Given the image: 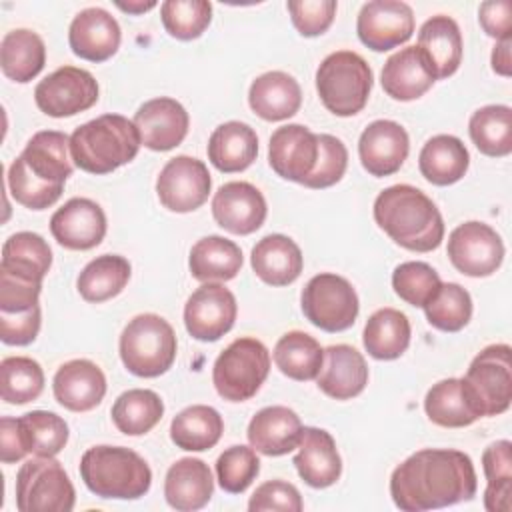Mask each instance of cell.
<instances>
[{
  "label": "cell",
  "mask_w": 512,
  "mask_h": 512,
  "mask_svg": "<svg viewBox=\"0 0 512 512\" xmlns=\"http://www.w3.org/2000/svg\"><path fill=\"white\" fill-rule=\"evenodd\" d=\"M478 488L472 458L452 448H424L398 464L390 496L404 512L454 506L474 498Z\"/></svg>",
  "instance_id": "obj_1"
},
{
  "label": "cell",
  "mask_w": 512,
  "mask_h": 512,
  "mask_svg": "<svg viewBox=\"0 0 512 512\" xmlns=\"http://www.w3.org/2000/svg\"><path fill=\"white\" fill-rule=\"evenodd\" d=\"M70 174V138L58 130H40L10 164L6 184L18 204L44 210L58 202Z\"/></svg>",
  "instance_id": "obj_2"
},
{
  "label": "cell",
  "mask_w": 512,
  "mask_h": 512,
  "mask_svg": "<svg viewBox=\"0 0 512 512\" xmlns=\"http://www.w3.org/2000/svg\"><path fill=\"white\" fill-rule=\"evenodd\" d=\"M376 224L402 248L432 252L442 244L444 220L436 204L416 186L394 184L374 200Z\"/></svg>",
  "instance_id": "obj_3"
},
{
  "label": "cell",
  "mask_w": 512,
  "mask_h": 512,
  "mask_svg": "<svg viewBox=\"0 0 512 512\" xmlns=\"http://www.w3.org/2000/svg\"><path fill=\"white\" fill-rule=\"evenodd\" d=\"M140 134L132 120L122 114H102L70 136L74 164L90 174H108L136 158Z\"/></svg>",
  "instance_id": "obj_4"
},
{
  "label": "cell",
  "mask_w": 512,
  "mask_h": 512,
  "mask_svg": "<svg viewBox=\"0 0 512 512\" xmlns=\"http://www.w3.org/2000/svg\"><path fill=\"white\" fill-rule=\"evenodd\" d=\"M80 478L100 498L136 500L152 484L148 462L126 446H92L80 458Z\"/></svg>",
  "instance_id": "obj_5"
},
{
  "label": "cell",
  "mask_w": 512,
  "mask_h": 512,
  "mask_svg": "<svg viewBox=\"0 0 512 512\" xmlns=\"http://www.w3.org/2000/svg\"><path fill=\"white\" fill-rule=\"evenodd\" d=\"M372 84V68L352 50L328 54L316 70L318 96L324 108L336 116L358 114L368 102Z\"/></svg>",
  "instance_id": "obj_6"
},
{
  "label": "cell",
  "mask_w": 512,
  "mask_h": 512,
  "mask_svg": "<svg viewBox=\"0 0 512 512\" xmlns=\"http://www.w3.org/2000/svg\"><path fill=\"white\" fill-rule=\"evenodd\" d=\"M174 328L158 314L134 316L120 334V358L128 372L140 378H156L176 360Z\"/></svg>",
  "instance_id": "obj_7"
},
{
  "label": "cell",
  "mask_w": 512,
  "mask_h": 512,
  "mask_svg": "<svg viewBox=\"0 0 512 512\" xmlns=\"http://www.w3.org/2000/svg\"><path fill=\"white\" fill-rule=\"evenodd\" d=\"M270 372L268 348L252 338L242 336L230 342L216 358L212 382L216 392L228 402H244L256 396Z\"/></svg>",
  "instance_id": "obj_8"
},
{
  "label": "cell",
  "mask_w": 512,
  "mask_h": 512,
  "mask_svg": "<svg viewBox=\"0 0 512 512\" xmlns=\"http://www.w3.org/2000/svg\"><path fill=\"white\" fill-rule=\"evenodd\" d=\"M74 486L54 456L26 460L16 474V508L20 512H70Z\"/></svg>",
  "instance_id": "obj_9"
},
{
  "label": "cell",
  "mask_w": 512,
  "mask_h": 512,
  "mask_svg": "<svg viewBox=\"0 0 512 512\" xmlns=\"http://www.w3.org/2000/svg\"><path fill=\"white\" fill-rule=\"evenodd\" d=\"M300 304L306 320L324 332L348 330L360 310L358 294L352 284L332 272L312 276L302 290Z\"/></svg>",
  "instance_id": "obj_10"
},
{
  "label": "cell",
  "mask_w": 512,
  "mask_h": 512,
  "mask_svg": "<svg viewBox=\"0 0 512 512\" xmlns=\"http://www.w3.org/2000/svg\"><path fill=\"white\" fill-rule=\"evenodd\" d=\"M508 344L486 346L462 378L480 416H498L512 402V362Z\"/></svg>",
  "instance_id": "obj_11"
},
{
  "label": "cell",
  "mask_w": 512,
  "mask_h": 512,
  "mask_svg": "<svg viewBox=\"0 0 512 512\" xmlns=\"http://www.w3.org/2000/svg\"><path fill=\"white\" fill-rule=\"evenodd\" d=\"M34 100L46 116H74L98 102V82L84 68L62 66L36 84Z\"/></svg>",
  "instance_id": "obj_12"
},
{
  "label": "cell",
  "mask_w": 512,
  "mask_h": 512,
  "mask_svg": "<svg viewBox=\"0 0 512 512\" xmlns=\"http://www.w3.org/2000/svg\"><path fill=\"white\" fill-rule=\"evenodd\" d=\"M448 258L458 272L472 278H484L500 268L504 260V244L492 226L470 220L450 232Z\"/></svg>",
  "instance_id": "obj_13"
},
{
  "label": "cell",
  "mask_w": 512,
  "mask_h": 512,
  "mask_svg": "<svg viewBox=\"0 0 512 512\" xmlns=\"http://www.w3.org/2000/svg\"><path fill=\"white\" fill-rule=\"evenodd\" d=\"M210 188L212 178L206 164L184 154L168 160L156 178L160 204L180 214L200 208L208 200Z\"/></svg>",
  "instance_id": "obj_14"
},
{
  "label": "cell",
  "mask_w": 512,
  "mask_h": 512,
  "mask_svg": "<svg viewBox=\"0 0 512 512\" xmlns=\"http://www.w3.org/2000/svg\"><path fill=\"white\" fill-rule=\"evenodd\" d=\"M238 314L234 294L224 284L204 282L196 288L184 306V326L188 334L200 342L220 340Z\"/></svg>",
  "instance_id": "obj_15"
},
{
  "label": "cell",
  "mask_w": 512,
  "mask_h": 512,
  "mask_svg": "<svg viewBox=\"0 0 512 512\" xmlns=\"http://www.w3.org/2000/svg\"><path fill=\"white\" fill-rule=\"evenodd\" d=\"M356 32L360 42L370 50H392L410 40L414 32V12L400 0L366 2L358 12Z\"/></svg>",
  "instance_id": "obj_16"
},
{
  "label": "cell",
  "mask_w": 512,
  "mask_h": 512,
  "mask_svg": "<svg viewBox=\"0 0 512 512\" xmlns=\"http://www.w3.org/2000/svg\"><path fill=\"white\" fill-rule=\"evenodd\" d=\"M318 152V134L302 124H286L270 136L268 162L280 178L304 184L316 166Z\"/></svg>",
  "instance_id": "obj_17"
},
{
  "label": "cell",
  "mask_w": 512,
  "mask_h": 512,
  "mask_svg": "<svg viewBox=\"0 0 512 512\" xmlns=\"http://www.w3.org/2000/svg\"><path fill=\"white\" fill-rule=\"evenodd\" d=\"M132 122L138 128L142 144L154 152H166L182 144L190 126L186 108L168 96L144 102Z\"/></svg>",
  "instance_id": "obj_18"
},
{
  "label": "cell",
  "mask_w": 512,
  "mask_h": 512,
  "mask_svg": "<svg viewBox=\"0 0 512 512\" xmlns=\"http://www.w3.org/2000/svg\"><path fill=\"white\" fill-rule=\"evenodd\" d=\"M266 200L250 182H226L212 198V216L216 224L232 234H252L266 220Z\"/></svg>",
  "instance_id": "obj_19"
},
{
  "label": "cell",
  "mask_w": 512,
  "mask_h": 512,
  "mask_svg": "<svg viewBox=\"0 0 512 512\" xmlns=\"http://www.w3.org/2000/svg\"><path fill=\"white\" fill-rule=\"evenodd\" d=\"M50 232L68 250H90L106 236V214L90 198H70L52 214Z\"/></svg>",
  "instance_id": "obj_20"
},
{
  "label": "cell",
  "mask_w": 512,
  "mask_h": 512,
  "mask_svg": "<svg viewBox=\"0 0 512 512\" xmlns=\"http://www.w3.org/2000/svg\"><path fill=\"white\" fill-rule=\"evenodd\" d=\"M410 150L408 132L394 120L370 122L358 140V156L364 170L376 178L400 170Z\"/></svg>",
  "instance_id": "obj_21"
},
{
  "label": "cell",
  "mask_w": 512,
  "mask_h": 512,
  "mask_svg": "<svg viewBox=\"0 0 512 512\" xmlns=\"http://www.w3.org/2000/svg\"><path fill=\"white\" fill-rule=\"evenodd\" d=\"M122 40L116 18L98 6L80 10L68 28L72 52L88 62H104L118 52Z\"/></svg>",
  "instance_id": "obj_22"
},
{
  "label": "cell",
  "mask_w": 512,
  "mask_h": 512,
  "mask_svg": "<svg viewBox=\"0 0 512 512\" xmlns=\"http://www.w3.org/2000/svg\"><path fill=\"white\" fill-rule=\"evenodd\" d=\"M54 398L72 412L96 408L106 394V376L98 364L86 358L64 362L52 380Z\"/></svg>",
  "instance_id": "obj_23"
},
{
  "label": "cell",
  "mask_w": 512,
  "mask_h": 512,
  "mask_svg": "<svg viewBox=\"0 0 512 512\" xmlns=\"http://www.w3.org/2000/svg\"><path fill=\"white\" fill-rule=\"evenodd\" d=\"M380 82L390 98L408 102L424 96L436 76L426 54L418 46H406L384 62Z\"/></svg>",
  "instance_id": "obj_24"
},
{
  "label": "cell",
  "mask_w": 512,
  "mask_h": 512,
  "mask_svg": "<svg viewBox=\"0 0 512 512\" xmlns=\"http://www.w3.org/2000/svg\"><path fill=\"white\" fill-rule=\"evenodd\" d=\"M300 416L288 406H266L248 424L250 446L264 456H284L298 448L302 438Z\"/></svg>",
  "instance_id": "obj_25"
},
{
  "label": "cell",
  "mask_w": 512,
  "mask_h": 512,
  "mask_svg": "<svg viewBox=\"0 0 512 512\" xmlns=\"http://www.w3.org/2000/svg\"><path fill=\"white\" fill-rule=\"evenodd\" d=\"M294 466L298 476L312 488L336 484L342 474V460L332 434L322 428L304 426Z\"/></svg>",
  "instance_id": "obj_26"
},
{
  "label": "cell",
  "mask_w": 512,
  "mask_h": 512,
  "mask_svg": "<svg viewBox=\"0 0 512 512\" xmlns=\"http://www.w3.org/2000/svg\"><path fill=\"white\" fill-rule=\"evenodd\" d=\"M318 388L334 400H350L368 384V364L364 356L348 344H332L324 350Z\"/></svg>",
  "instance_id": "obj_27"
},
{
  "label": "cell",
  "mask_w": 512,
  "mask_h": 512,
  "mask_svg": "<svg viewBox=\"0 0 512 512\" xmlns=\"http://www.w3.org/2000/svg\"><path fill=\"white\" fill-rule=\"evenodd\" d=\"M212 492V472L200 458H180L166 472L164 496L174 510H200L210 502Z\"/></svg>",
  "instance_id": "obj_28"
},
{
  "label": "cell",
  "mask_w": 512,
  "mask_h": 512,
  "mask_svg": "<svg viewBox=\"0 0 512 512\" xmlns=\"http://www.w3.org/2000/svg\"><path fill=\"white\" fill-rule=\"evenodd\" d=\"M248 104L262 120L280 122L300 110L302 90L296 78L282 70L264 72L250 84Z\"/></svg>",
  "instance_id": "obj_29"
},
{
  "label": "cell",
  "mask_w": 512,
  "mask_h": 512,
  "mask_svg": "<svg viewBox=\"0 0 512 512\" xmlns=\"http://www.w3.org/2000/svg\"><path fill=\"white\" fill-rule=\"evenodd\" d=\"M256 276L270 286L292 284L304 266L298 244L284 234H268L256 242L250 256Z\"/></svg>",
  "instance_id": "obj_30"
},
{
  "label": "cell",
  "mask_w": 512,
  "mask_h": 512,
  "mask_svg": "<svg viewBox=\"0 0 512 512\" xmlns=\"http://www.w3.org/2000/svg\"><path fill=\"white\" fill-rule=\"evenodd\" d=\"M416 46L430 60L436 80L452 76L462 62V34L456 20L446 14H436L422 24Z\"/></svg>",
  "instance_id": "obj_31"
},
{
  "label": "cell",
  "mask_w": 512,
  "mask_h": 512,
  "mask_svg": "<svg viewBox=\"0 0 512 512\" xmlns=\"http://www.w3.org/2000/svg\"><path fill=\"white\" fill-rule=\"evenodd\" d=\"M258 154V136L252 126L230 120L220 124L208 140V160L220 172L246 170Z\"/></svg>",
  "instance_id": "obj_32"
},
{
  "label": "cell",
  "mask_w": 512,
  "mask_h": 512,
  "mask_svg": "<svg viewBox=\"0 0 512 512\" xmlns=\"http://www.w3.org/2000/svg\"><path fill=\"white\" fill-rule=\"evenodd\" d=\"M470 154L464 142L452 134H438L426 140L418 156L420 174L434 186H450L464 178Z\"/></svg>",
  "instance_id": "obj_33"
},
{
  "label": "cell",
  "mask_w": 512,
  "mask_h": 512,
  "mask_svg": "<svg viewBox=\"0 0 512 512\" xmlns=\"http://www.w3.org/2000/svg\"><path fill=\"white\" fill-rule=\"evenodd\" d=\"M426 416L444 428H464L474 424L480 416L462 378H444L426 392Z\"/></svg>",
  "instance_id": "obj_34"
},
{
  "label": "cell",
  "mask_w": 512,
  "mask_h": 512,
  "mask_svg": "<svg viewBox=\"0 0 512 512\" xmlns=\"http://www.w3.org/2000/svg\"><path fill=\"white\" fill-rule=\"evenodd\" d=\"M44 62L46 46L36 32L16 28L4 34L0 42V66L6 78L26 84L42 72Z\"/></svg>",
  "instance_id": "obj_35"
},
{
  "label": "cell",
  "mask_w": 512,
  "mask_h": 512,
  "mask_svg": "<svg viewBox=\"0 0 512 512\" xmlns=\"http://www.w3.org/2000/svg\"><path fill=\"white\" fill-rule=\"evenodd\" d=\"M52 266V250L36 232H16L2 246L0 272L40 282Z\"/></svg>",
  "instance_id": "obj_36"
},
{
  "label": "cell",
  "mask_w": 512,
  "mask_h": 512,
  "mask_svg": "<svg viewBox=\"0 0 512 512\" xmlns=\"http://www.w3.org/2000/svg\"><path fill=\"white\" fill-rule=\"evenodd\" d=\"M188 268L200 282H226L240 272L242 250L224 236H204L192 246Z\"/></svg>",
  "instance_id": "obj_37"
},
{
  "label": "cell",
  "mask_w": 512,
  "mask_h": 512,
  "mask_svg": "<svg viewBox=\"0 0 512 512\" xmlns=\"http://www.w3.org/2000/svg\"><path fill=\"white\" fill-rule=\"evenodd\" d=\"M224 432V420L220 412L206 404H194L184 408L172 418L170 438L180 450L204 452L218 444Z\"/></svg>",
  "instance_id": "obj_38"
},
{
  "label": "cell",
  "mask_w": 512,
  "mask_h": 512,
  "mask_svg": "<svg viewBox=\"0 0 512 512\" xmlns=\"http://www.w3.org/2000/svg\"><path fill=\"white\" fill-rule=\"evenodd\" d=\"M362 342L366 352L376 360H396L410 344V322L396 308L376 310L364 326Z\"/></svg>",
  "instance_id": "obj_39"
},
{
  "label": "cell",
  "mask_w": 512,
  "mask_h": 512,
  "mask_svg": "<svg viewBox=\"0 0 512 512\" xmlns=\"http://www.w3.org/2000/svg\"><path fill=\"white\" fill-rule=\"evenodd\" d=\"M324 362V348L320 342L300 330L286 332L274 346L276 368L298 382L316 380Z\"/></svg>",
  "instance_id": "obj_40"
},
{
  "label": "cell",
  "mask_w": 512,
  "mask_h": 512,
  "mask_svg": "<svg viewBox=\"0 0 512 512\" xmlns=\"http://www.w3.org/2000/svg\"><path fill=\"white\" fill-rule=\"evenodd\" d=\"M130 272V262L124 256L102 254L82 268L76 288L86 302L100 304L124 290L130 280Z\"/></svg>",
  "instance_id": "obj_41"
},
{
  "label": "cell",
  "mask_w": 512,
  "mask_h": 512,
  "mask_svg": "<svg viewBox=\"0 0 512 512\" xmlns=\"http://www.w3.org/2000/svg\"><path fill=\"white\" fill-rule=\"evenodd\" d=\"M112 422L126 436L150 432L164 414V402L154 390L132 388L122 392L112 404Z\"/></svg>",
  "instance_id": "obj_42"
},
{
  "label": "cell",
  "mask_w": 512,
  "mask_h": 512,
  "mask_svg": "<svg viewBox=\"0 0 512 512\" xmlns=\"http://www.w3.org/2000/svg\"><path fill=\"white\" fill-rule=\"evenodd\" d=\"M474 146L492 158L512 152V108L504 104H488L478 108L468 122Z\"/></svg>",
  "instance_id": "obj_43"
},
{
  "label": "cell",
  "mask_w": 512,
  "mask_h": 512,
  "mask_svg": "<svg viewBox=\"0 0 512 512\" xmlns=\"http://www.w3.org/2000/svg\"><path fill=\"white\" fill-rule=\"evenodd\" d=\"M486 476L484 508L488 512H510L512 496V444L510 440L492 442L482 454Z\"/></svg>",
  "instance_id": "obj_44"
},
{
  "label": "cell",
  "mask_w": 512,
  "mask_h": 512,
  "mask_svg": "<svg viewBox=\"0 0 512 512\" xmlns=\"http://www.w3.org/2000/svg\"><path fill=\"white\" fill-rule=\"evenodd\" d=\"M24 450L34 456H56L68 442V424L54 412L32 410L18 418Z\"/></svg>",
  "instance_id": "obj_45"
},
{
  "label": "cell",
  "mask_w": 512,
  "mask_h": 512,
  "mask_svg": "<svg viewBox=\"0 0 512 512\" xmlns=\"http://www.w3.org/2000/svg\"><path fill=\"white\" fill-rule=\"evenodd\" d=\"M44 390V370L28 356H8L0 362V394L8 404H28Z\"/></svg>",
  "instance_id": "obj_46"
},
{
  "label": "cell",
  "mask_w": 512,
  "mask_h": 512,
  "mask_svg": "<svg viewBox=\"0 0 512 512\" xmlns=\"http://www.w3.org/2000/svg\"><path fill=\"white\" fill-rule=\"evenodd\" d=\"M424 312L430 326L442 332H458L472 318V298L460 284L446 282L424 306Z\"/></svg>",
  "instance_id": "obj_47"
},
{
  "label": "cell",
  "mask_w": 512,
  "mask_h": 512,
  "mask_svg": "<svg viewBox=\"0 0 512 512\" xmlns=\"http://www.w3.org/2000/svg\"><path fill=\"white\" fill-rule=\"evenodd\" d=\"M160 18L172 38L194 40L212 20V4L206 0H166L160 6Z\"/></svg>",
  "instance_id": "obj_48"
},
{
  "label": "cell",
  "mask_w": 512,
  "mask_h": 512,
  "mask_svg": "<svg viewBox=\"0 0 512 512\" xmlns=\"http://www.w3.org/2000/svg\"><path fill=\"white\" fill-rule=\"evenodd\" d=\"M438 272L426 262H402L392 272L394 292L410 306L424 308L440 290Z\"/></svg>",
  "instance_id": "obj_49"
},
{
  "label": "cell",
  "mask_w": 512,
  "mask_h": 512,
  "mask_svg": "<svg viewBox=\"0 0 512 512\" xmlns=\"http://www.w3.org/2000/svg\"><path fill=\"white\" fill-rule=\"evenodd\" d=\"M260 460L252 446L236 444L226 448L216 460V476L222 490L230 494L244 492L258 476Z\"/></svg>",
  "instance_id": "obj_50"
},
{
  "label": "cell",
  "mask_w": 512,
  "mask_h": 512,
  "mask_svg": "<svg viewBox=\"0 0 512 512\" xmlns=\"http://www.w3.org/2000/svg\"><path fill=\"white\" fill-rule=\"evenodd\" d=\"M318 160L312 174L304 180L306 188H330L342 180L348 166V150L344 142L332 134H318Z\"/></svg>",
  "instance_id": "obj_51"
},
{
  "label": "cell",
  "mask_w": 512,
  "mask_h": 512,
  "mask_svg": "<svg viewBox=\"0 0 512 512\" xmlns=\"http://www.w3.org/2000/svg\"><path fill=\"white\" fill-rule=\"evenodd\" d=\"M294 28L306 36L324 34L336 16L338 4L334 0H290L286 4Z\"/></svg>",
  "instance_id": "obj_52"
},
{
  "label": "cell",
  "mask_w": 512,
  "mask_h": 512,
  "mask_svg": "<svg viewBox=\"0 0 512 512\" xmlns=\"http://www.w3.org/2000/svg\"><path fill=\"white\" fill-rule=\"evenodd\" d=\"M302 508L304 504L298 488L284 480H268L260 484L248 502L250 512H266V510L300 512Z\"/></svg>",
  "instance_id": "obj_53"
},
{
  "label": "cell",
  "mask_w": 512,
  "mask_h": 512,
  "mask_svg": "<svg viewBox=\"0 0 512 512\" xmlns=\"http://www.w3.org/2000/svg\"><path fill=\"white\" fill-rule=\"evenodd\" d=\"M42 284L0 272V312H26L38 304Z\"/></svg>",
  "instance_id": "obj_54"
},
{
  "label": "cell",
  "mask_w": 512,
  "mask_h": 512,
  "mask_svg": "<svg viewBox=\"0 0 512 512\" xmlns=\"http://www.w3.org/2000/svg\"><path fill=\"white\" fill-rule=\"evenodd\" d=\"M40 306H34L26 312H0V338L10 346H26L36 340L40 332Z\"/></svg>",
  "instance_id": "obj_55"
},
{
  "label": "cell",
  "mask_w": 512,
  "mask_h": 512,
  "mask_svg": "<svg viewBox=\"0 0 512 512\" xmlns=\"http://www.w3.org/2000/svg\"><path fill=\"white\" fill-rule=\"evenodd\" d=\"M478 20L488 36L496 40L512 38V2L508 0L482 2L478 10Z\"/></svg>",
  "instance_id": "obj_56"
},
{
  "label": "cell",
  "mask_w": 512,
  "mask_h": 512,
  "mask_svg": "<svg viewBox=\"0 0 512 512\" xmlns=\"http://www.w3.org/2000/svg\"><path fill=\"white\" fill-rule=\"evenodd\" d=\"M28 452L24 450L22 436L18 430V418L4 416L0 420V458L4 464L18 462L26 456Z\"/></svg>",
  "instance_id": "obj_57"
},
{
  "label": "cell",
  "mask_w": 512,
  "mask_h": 512,
  "mask_svg": "<svg viewBox=\"0 0 512 512\" xmlns=\"http://www.w3.org/2000/svg\"><path fill=\"white\" fill-rule=\"evenodd\" d=\"M510 46H512V38H502V40L496 42V46L492 50V70L500 76H510L512 74Z\"/></svg>",
  "instance_id": "obj_58"
},
{
  "label": "cell",
  "mask_w": 512,
  "mask_h": 512,
  "mask_svg": "<svg viewBox=\"0 0 512 512\" xmlns=\"http://www.w3.org/2000/svg\"><path fill=\"white\" fill-rule=\"evenodd\" d=\"M116 6L128 14H142V12H148L156 6V2H116Z\"/></svg>",
  "instance_id": "obj_59"
}]
</instances>
